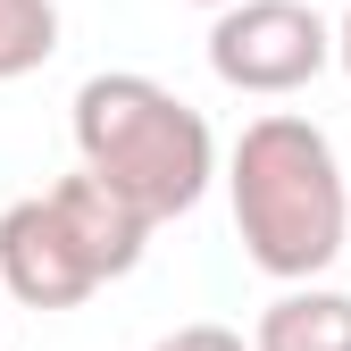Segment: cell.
<instances>
[{
  "label": "cell",
  "mask_w": 351,
  "mask_h": 351,
  "mask_svg": "<svg viewBox=\"0 0 351 351\" xmlns=\"http://www.w3.org/2000/svg\"><path fill=\"white\" fill-rule=\"evenodd\" d=\"M193 9H234V0H193Z\"/></svg>",
  "instance_id": "30bf717a"
},
{
  "label": "cell",
  "mask_w": 351,
  "mask_h": 351,
  "mask_svg": "<svg viewBox=\"0 0 351 351\" xmlns=\"http://www.w3.org/2000/svg\"><path fill=\"white\" fill-rule=\"evenodd\" d=\"M75 167H93L101 184H117L151 226L201 209L217 176V134L193 101H176L159 75L109 67L75 84Z\"/></svg>",
  "instance_id": "7a4b0ae2"
},
{
  "label": "cell",
  "mask_w": 351,
  "mask_h": 351,
  "mask_svg": "<svg viewBox=\"0 0 351 351\" xmlns=\"http://www.w3.org/2000/svg\"><path fill=\"white\" fill-rule=\"evenodd\" d=\"M59 51V0H0V84L51 67Z\"/></svg>",
  "instance_id": "8992f818"
},
{
  "label": "cell",
  "mask_w": 351,
  "mask_h": 351,
  "mask_svg": "<svg viewBox=\"0 0 351 351\" xmlns=\"http://www.w3.org/2000/svg\"><path fill=\"white\" fill-rule=\"evenodd\" d=\"M251 351H351V293L335 285H285L251 326Z\"/></svg>",
  "instance_id": "5b68a950"
},
{
  "label": "cell",
  "mask_w": 351,
  "mask_h": 351,
  "mask_svg": "<svg viewBox=\"0 0 351 351\" xmlns=\"http://www.w3.org/2000/svg\"><path fill=\"white\" fill-rule=\"evenodd\" d=\"M0 335H9V285H0Z\"/></svg>",
  "instance_id": "9c48e42d"
},
{
  "label": "cell",
  "mask_w": 351,
  "mask_h": 351,
  "mask_svg": "<svg viewBox=\"0 0 351 351\" xmlns=\"http://www.w3.org/2000/svg\"><path fill=\"white\" fill-rule=\"evenodd\" d=\"M151 351H251L234 326H217V318H193V326H176V335H159Z\"/></svg>",
  "instance_id": "52a82bcc"
},
{
  "label": "cell",
  "mask_w": 351,
  "mask_h": 351,
  "mask_svg": "<svg viewBox=\"0 0 351 351\" xmlns=\"http://www.w3.org/2000/svg\"><path fill=\"white\" fill-rule=\"evenodd\" d=\"M326 67H335V25L318 17V0H234L209 25V75L226 93L285 101Z\"/></svg>",
  "instance_id": "277c9868"
},
{
  "label": "cell",
  "mask_w": 351,
  "mask_h": 351,
  "mask_svg": "<svg viewBox=\"0 0 351 351\" xmlns=\"http://www.w3.org/2000/svg\"><path fill=\"white\" fill-rule=\"evenodd\" d=\"M143 243H151V217L93 167H75L51 193L0 209V285L17 310H75L101 285L134 276Z\"/></svg>",
  "instance_id": "3957f363"
},
{
  "label": "cell",
  "mask_w": 351,
  "mask_h": 351,
  "mask_svg": "<svg viewBox=\"0 0 351 351\" xmlns=\"http://www.w3.org/2000/svg\"><path fill=\"white\" fill-rule=\"evenodd\" d=\"M226 201H234V234L259 276L310 285L343 259L351 184L318 117H293V109L251 117L226 151Z\"/></svg>",
  "instance_id": "6da1fadb"
},
{
  "label": "cell",
  "mask_w": 351,
  "mask_h": 351,
  "mask_svg": "<svg viewBox=\"0 0 351 351\" xmlns=\"http://www.w3.org/2000/svg\"><path fill=\"white\" fill-rule=\"evenodd\" d=\"M335 67L351 75V0H343V25H335Z\"/></svg>",
  "instance_id": "ba28073f"
}]
</instances>
